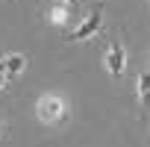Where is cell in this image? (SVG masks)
Masks as SVG:
<instances>
[{"label":"cell","instance_id":"6da1fadb","mask_svg":"<svg viewBox=\"0 0 150 147\" xmlns=\"http://www.w3.org/2000/svg\"><path fill=\"white\" fill-rule=\"evenodd\" d=\"M38 121H44V124H56V121H62L65 115H68V106H65V100L62 97H56V94H44L41 100H38Z\"/></svg>","mask_w":150,"mask_h":147},{"label":"cell","instance_id":"7a4b0ae2","mask_svg":"<svg viewBox=\"0 0 150 147\" xmlns=\"http://www.w3.org/2000/svg\"><path fill=\"white\" fill-rule=\"evenodd\" d=\"M100 27H103V9H91V15H88L77 30H71L68 38H71V41H86V38H91Z\"/></svg>","mask_w":150,"mask_h":147},{"label":"cell","instance_id":"3957f363","mask_svg":"<svg viewBox=\"0 0 150 147\" xmlns=\"http://www.w3.org/2000/svg\"><path fill=\"white\" fill-rule=\"evenodd\" d=\"M124 65H127V50H124V44L115 38V41L109 44V50H106V71L112 74V80H118L121 74H124Z\"/></svg>","mask_w":150,"mask_h":147},{"label":"cell","instance_id":"277c9868","mask_svg":"<svg viewBox=\"0 0 150 147\" xmlns=\"http://www.w3.org/2000/svg\"><path fill=\"white\" fill-rule=\"evenodd\" d=\"M27 68V59L21 56V53H12V56H6V59H0V71H6V74H21Z\"/></svg>","mask_w":150,"mask_h":147},{"label":"cell","instance_id":"5b68a950","mask_svg":"<svg viewBox=\"0 0 150 147\" xmlns=\"http://www.w3.org/2000/svg\"><path fill=\"white\" fill-rule=\"evenodd\" d=\"M138 103L147 109L150 106V71L138 74Z\"/></svg>","mask_w":150,"mask_h":147},{"label":"cell","instance_id":"8992f818","mask_svg":"<svg viewBox=\"0 0 150 147\" xmlns=\"http://www.w3.org/2000/svg\"><path fill=\"white\" fill-rule=\"evenodd\" d=\"M50 18H53L56 24H62V21H65V9H59V6H56V9L50 12Z\"/></svg>","mask_w":150,"mask_h":147},{"label":"cell","instance_id":"52a82bcc","mask_svg":"<svg viewBox=\"0 0 150 147\" xmlns=\"http://www.w3.org/2000/svg\"><path fill=\"white\" fill-rule=\"evenodd\" d=\"M80 0H59V6H77Z\"/></svg>","mask_w":150,"mask_h":147},{"label":"cell","instance_id":"ba28073f","mask_svg":"<svg viewBox=\"0 0 150 147\" xmlns=\"http://www.w3.org/2000/svg\"><path fill=\"white\" fill-rule=\"evenodd\" d=\"M6 86V74H0V88H3Z\"/></svg>","mask_w":150,"mask_h":147}]
</instances>
